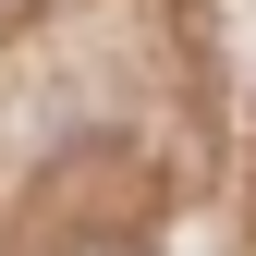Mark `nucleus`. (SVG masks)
Returning <instances> with one entry per match:
<instances>
[{"instance_id": "obj_1", "label": "nucleus", "mask_w": 256, "mask_h": 256, "mask_svg": "<svg viewBox=\"0 0 256 256\" xmlns=\"http://www.w3.org/2000/svg\"><path fill=\"white\" fill-rule=\"evenodd\" d=\"M86 256H134V244H86Z\"/></svg>"}]
</instances>
